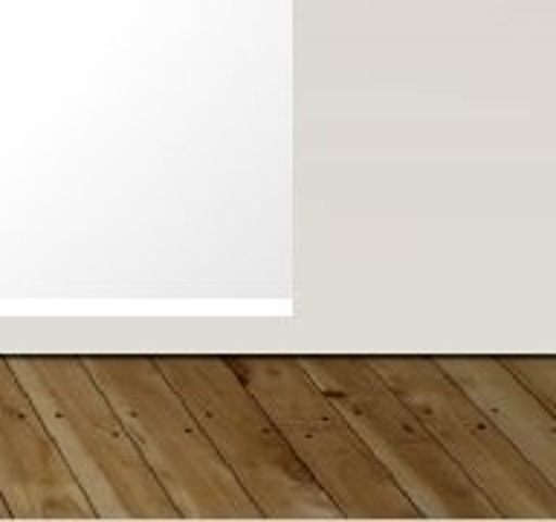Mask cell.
I'll return each instance as SVG.
<instances>
[{
  "label": "cell",
  "instance_id": "6da1fadb",
  "mask_svg": "<svg viewBox=\"0 0 556 522\" xmlns=\"http://www.w3.org/2000/svg\"><path fill=\"white\" fill-rule=\"evenodd\" d=\"M7 360L85 490L96 520H180L81 355H7Z\"/></svg>",
  "mask_w": 556,
  "mask_h": 522
},
{
  "label": "cell",
  "instance_id": "5b68a950",
  "mask_svg": "<svg viewBox=\"0 0 556 522\" xmlns=\"http://www.w3.org/2000/svg\"><path fill=\"white\" fill-rule=\"evenodd\" d=\"M424 520L484 522L498 513L446 456L424 421L394 395L363 355H295Z\"/></svg>",
  "mask_w": 556,
  "mask_h": 522
},
{
  "label": "cell",
  "instance_id": "9c48e42d",
  "mask_svg": "<svg viewBox=\"0 0 556 522\" xmlns=\"http://www.w3.org/2000/svg\"><path fill=\"white\" fill-rule=\"evenodd\" d=\"M498 363L551 412H556V357L551 355H495Z\"/></svg>",
  "mask_w": 556,
  "mask_h": 522
},
{
  "label": "cell",
  "instance_id": "ba28073f",
  "mask_svg": "<svg viewBox=\"0 0 556 522\" xmlns=\"http://www.w3.org/2000/svg\"><path fill=\"white\" fill-rule=\"evenodd\" d=\"M490 424L556 485V412L521 386L495 355H429Z\"/></svg>",
  "mask_w": 556,
  "mask_h": 522
},
{
  "label": "cell",
  "instance_id": "30bf717a",
  "mask_svg": "<svg viewBox=\"0 0 556 522\" xmlns=\"http://www.w3.org/2000/svg\"><path fill=\"white\" fill-rule=\"evenodd\" d=\"M9 520H12V517H9V508L3 505V499H0V522H9Z\"/></svg>",
  "mask_w": 556,
  "mask_h": 522
},
{
  "label": "cell",
  "instance_id": "52a82bcc",
  "mask_svg": "<svg viewBox=\"0 0 556 522\" xmlns=\"http://www.w3.org/2000/svg\"><path fill=\"white\" fill-rule=\"evenodd\" d=\"M0 499L17 522L96 520L7 355H0Z\"/></svg>",
  "mask_w": 556,
  "mask_h": 522
},
{
  "label": "cell",
  "instance_id": "277c9868",
  "mask_svg": "<svg viewBox=\"0 0 556 522\" xmlns=\"http://www.w3.org/2000/svg\"><path fill=\"white\" fill-rule=\"evenodd\" d=\"M264 520L345 522L224 355H151Z\"/></svg>",
  "mask_w": 556,
  "mask_h": 522
},
{
  "label": "cell",
  "instance_id": "8992f818",
  "mask_svg": "<svg viewBox=\"0 0 556 522\" xmlns=\"http://www.w3.org/2000/svg\"><path fill=\"white\" fill-rule=\"evenodd\" d=\"M446 456L490 499L498 520L554 522L551 485L429 355H363Z\"/></svg>",
  "mask_w": 556,
  "mask_h": 522
},
{
  "label": "cell",
  "instance_id": "3957f363",
  "mask_svg": "<svg viewBox=\"0 0 556 522\" xmlns=\"http://www.w3.org/2000/svg\"><path fill=\"white\" fill-rule=\"evenodd\" d=\"M224 360L267 409L342 520H424L295 355H224Z\"/></svg>",
  "mask_w": 556,
  "mask_h": 522
},
{
  "label": "cell",
  "instance_id": "7a4b0ae2",
  "mask_svg": "<svg viewBox=\"0 0 556 522\" xmlns=\"http://www.w3.org/2000/svg\"><path fill=\"white\" fill-rule=\"evenodd\" d=\"M180 520H264L151 355H81Z\"/></svg>",
  "mask_w": 556,
  "mask_h": 522
}]
</instances>
